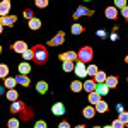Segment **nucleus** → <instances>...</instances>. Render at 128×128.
<instances>
[{
    "label": "nucleus",
    "instance_id": "nucleus-1",
    "mask_svg": "<svg viewBox=\"0 0 128 128\" xmlns=\"http://www.w3.org/2000/svg\"><path fill=\"white\" fill-rule=\"evenodd\" d=\"M10 113L12 114H17L19 120H24V121H28V120L32 118V111L28 108V104H24L22 101H14V102H10Z\"/></svg>",
    "mask_w": 128,
    "mask_h": 128
},
{
    "label": "nucleus",
    "instance_id": "nucleus-2",
    "mask_svg": "<svg viewBox=\"0 0 128 128\" xmlns=\"http://www.w3.org/2000/svg\"><path fill=\"white\" fill-rule=\"evenodd\" d=\"M32 51H34V62L38 65H43L48 62V51H46V46L44 44H36L32 46Z\"/></svg>",
    "mask_w": 128,
    "mask_h": 128
},
{
    "label": "nucleus",
    "instance_id": "nucleus-3",
    "mask_svg": "<svg viewBox=\"0 0 128 128\" xmlns=\"http://www.w3.org/2000/svg\"><path fill=\"white\" fill-rule=\"evenodd\" d=\"M77 53H79V60L84 62V63H90L92 58H94V50L90 48V46H82Z\"/></svg>",
    "mask_w": 128,
    "mask_h": 128
},
{
    "label": "nucleus",
    "instance_id": "nucleus-4",
    "mask_svg": "<svg viewBox=\"0 0 128 128\" xmlns=\"http://www.w3.org/2000/svg\"><path fill=\"white\" fill-rule=\"evenodd\" d=\"M74 72L77 74L79 79H86V77H87V65L79 60V62H75V70H74Z\"/></svg>",
    "mask_w": 128,
    "mask_h": 128
},
{
    "label": "nucleus",
    "instance_id": "nucleus-5",
    "mask_svg": "<svg viewBox=\"0 0 128 128\" xmlns=\"http://www.w3.org/2000/svg\"><path fill=\"white\" fill-rule=\"evenodd\" d=\"M63 41H65V32H63V31H58V32L55 34V38H51V40L48 41V44L50 46H60Z\"/></svg>",
    "mask_w": 128,
    "mask_h": 128
},
{
    "label": "nucleus",
    "instance_id": "nucleus-6",
    "mask_svg": "<svg viewBox=\"0 0 128 128\" xmlns=\"http://www.w3.org/2000/svg\"><path fill=\"white\" fill-rule=\"evenodd\" d=\"M62 62H65V60H68V62H77L79 60V53L77 51H67V53H62L58 56Z\"/></svg>",
    "mask_w": 128,
    "mask_h": 128
},
{
    "label": "nucleus",
    "instance_id": "nucleus-7",
    "mask_svg": "<svg viewBox=\"0 0 128 128\" xmlns=\"http://www.w3.org/2000/svg\"><path fill=\"white\" fill-rule=\"evenodd\" d=\"M26 50H29L26 41H16V43L12 44V51H16V53H20V55H22Z\"/></svg>",
    "mask_w": 128,
    "mask_h": 128
},
{
    "label": "nucleus",
    "instance_id": "nucleus-8",
    "mask_svg": "<svg viewBox=\"0 0 128 128\" xmlns=\"http://www.w3.org/2000/svg\"><path fill=\"white\" fill-rule=\"evenodd\" d=\"M104 16H106V19L114 20L116 17H118V9H116L114 5H111V7H106V10H104Z\"/></svg>",
    "mask_w": 128,
    "mask_h": 128
},
{
    "label": "nucleus",
    "instance_id": "nucleus-9",
    "mask_svg": "<svg viewBox=\"0 0 128 128\" xmlns=\"http://www.w3.org/2000/svg\"><path fill=\"white\" fill-rule=\"evenodd\" d=\"M92 14H94V10L87 9V7H79V9L74 12V19H79L82 16H92Z\"/></svg>",
    "mask_w": 128,
    "mask_h": 128
},
{
    "label": "nucleus",
    "instance_id": "nucleus-10",
    "mask_svg": "<svg viewBox=\"0 0 128 128\" xmlns=\"http://www.w3.org/2000/svg\"><path fill=\"white\" fill-rule=\"evenodd\" d=\"M96 89H98V82L94 79H87L84 82V90L86 92H96Z\"/></svg>",
    "mask_w": 128,
    "mask_h": 128
},
{
    "label": "nucleus",
    "instance_id": "nucleus-11",
    "mask_svg": "<svg viewBox=\"0 0 128 128\" xmlns=\"http://www.w3.org/2000/svg\"><path fill=\"white\" fill-rule=\"evenodd\" d=\"M51 113H53L55 116L65 114V106H63V102H55V104L51 106Z\"/></svg>",
    "mask_w": 128,
    "mask_h": 128
},
{
    "label": "nucleus",
    "instance_id": "nucleus-12",
    "mask_svg": "<svg viewBox=\"0 0 128 128\" xmlns=\"http://www.w3.org/2000/svg\"><path fill=\"white\" fill-rule=\"evenodd\" d=\"M16 22H17V17H16V16H10V14L0 17V24H2V26H14Z\"/></svg>",
    "mask_w": 128,
    "mask_h": 128
},
{
    "label": "nucleus",
    "instance_id": "nucleus-13",
    "mask_svg": "<svg viewBox=\"0 0 128 128\" xmlns=\"http://www.w3.org/2000/svg\"><path fill=\"white\" fill-rule=\"evenodd\" d=\"M96 113H98V111H96V108H94L92 104H90V106H86V108H84V111H82L84 118H87V120H92L94 116H96Z\"/></svg>",
    "mask_w": 128,
    "mask_h": 128
},
{
    "label": "nucleus",
    "instance_id": "nucleus-14",
    "mask_svg": "<svg viewBox=\"0 0 128 128\" xmlns=\"http://www.w3.org/2000/svg\"><path fill=\"white\" fill-rule=\"evenodd\" d=\"M9 12H10V0H2V4H0V17L9 16Z\"/></svg>",
    "mask_w": 128,
    "mask_h": 128
},
{
    "label": "nucleus",
    "instance_id": "nucleus-15",
    "mask_svg": "<svg viewBox=\"0 0 128 128\" xmlns=\"http://www.w3.org/2000/svg\"><path fill=\"white\" fill-rule=\"evenodd\" d=\"M5 96H7V99H9L10 102H14V101H19V92H17L16 89H7Z\"/></svg>",
    "mask_w": 128,
    "mask_h": 128
},
{
    "label": "nucleus",
    "instance_id": "nucleus-16",
    "mask_svg": "<svg viewBox=\"0 0 128 128\" xmlns=\"http://www.w3.org/2000/svg\"><path fill=\"white\" fill-rule=\"evenodd\" d=\"M17 84H20V86H24V87H29L31 86V80H29V77L28 75H24V74H19L17 77Z\"/></svg>",
    "mask_w": 128,
    "mask_h": 128
},
{
    "label": "nucleus",
    "instance_id": "nucleus-17",
    "mask_svg": "<svg viewBox=\"0 0 128 128\" xmlns=\"http://www.w3.org/2000/svg\"><path fill=\"white\" fill-rule=\"evenodd\" d=\"M101 94H98V92H89V96H87V99H89V102L92 104V106H96L99 101H101Z\"/></svg>",
    "mask_w": 128,
    "mask_h": 128
},
{
    "label": "nucleus",
    "instance_id": "nucleus-18",
    "mask_svg": "<svg viewBox=\"0 0 128 128\" xmlns=\"http://www.w3.org/2000/svg\"><path fill=\"white\" fill-rule=\"evenodd\" d=\"M36 92H40V94H46L48 92V82H44V80H41L36 84Z\"/></svg>",
    "mask_w": 128,
    "mask_h": 128
},
{
    "label": "nucleus",
    "instance_id": "nucleus-19",
    "mask_svg": "<svg viewBox=\"0 0 128 128\" xmlns=\"http://www.w3.org/2000/svg\"><path fill=\"white\" fill-rule=\"evenodd\" d=\"M94 108H96V111H98V113H108V109H109L108 108V102H106V101H102V99L99 101Z\"/></svg>",
    "mask_w": 128,
    "mask_h": 128
},
{
    "label": "nucleus",
    "instance_id": "nucleus-20",
    "mask_svg": "<svg viewBox=\"0 0 128 128\" xmlns=\"http://www.w3.org/2000/svg\"><path fill=\"white\" fill-rule=\"evenodd\" d=\"M106 86H108L109 89H114L118 86V77H116V75H109L108 79H106Z\"/></svg>",
    "mask_w": 128,
    "mask_h": 128
},
{
    "label": "nucleus",
    "instance_id": "nucleus-21",
    "mask_svg": "<svg viewBox=\"0 0 128 128\" xmlns=\"http://www.w3.org/2000/svg\"><path fill=\"white\" fill-rule=\"evenodd\" d=\"M16 84H17V79H16V77H7V79H4V86L7 89H14Z\"/></svg>",
    "mask_w": 128,
    "mask_h": 128
},
{
    "label": "nucleus",
    "instance_id": "nucleus-22",
    "mask_svg": "<svg viewBox=\"0 0 128 128\" xmlns=\"http://www.w3.org/2000/svg\"><path fill=\"white\" fill-rule=\"evenodd\" d=\"M70 89H72V92H80V90L84 89V84H82L80 80H74V82L70 84Z\"/></svg>",
    "mask_w": 128,
    "mask_h": 128
},
{
    "label": "nucleus",
    "instance_id": "nucleus-23",
    "mask_svg": "<svg viewBox=\"0 0 128 128\" xmlns=\"http://www.w3.org/2000/svg\"><path fill=\"white\" fill-rule=\"evenodd\" d=\"M31 72V65L28 63V62H22L19 65V74H24V75H28Z\"/></svg>",
    "mask_w": 128,
    "mask_h": 128
},
{
    "label": "nucleus",
    "instance_id": "nucleus-24",
    "mask_svg": "<svg viewBox=\"0 0 128 128\" xmlns=\"http://www.w3.org/2000/svg\"><path fill=\"white\" fill-rule=\"evenodd\" d=\"M96 92H98V94H101V96H106V94L109 92V87L106 86V82H104V84H98V89H96Z\"/></svg>",
    "mask_w": 128,
    "mask_h": 128
},
{
    "label": "nucleus",
    "instance_id": "nucleus-25",
    "mask_svg": "<svg viewBox=\"0 0 128 128\" xmlns=\"http://www.w3.org/2000/svg\"><path fill=\"white\" fill-rule=\"evenodd\" d=\"M62 67H63L65 72H74V70H75V62H68V60H65Z\"/></svg>",
    "mask_w": 128,
    "mask_h": 128
},
{
    "label": "nucleus",
    "instance_id": "nucleus-26",
    "mask_svg": "<svg viewBox=\"0 0 128 128\" xmlns=\"http://www.w3.org/2000/svg\"><path fill=\"white\" fill-rule=\"evenodd\" d=\"M84 31H86V28H84L82 24H72V34L77 36V34H82Z\"/></svg>",
    "mask_w": 128,
    "mask_h": 128
},
{
    "label": "nucleus",
    "instance_id": "nucleus-27",
    "mask_svg": "<svg viewBox=\"0 0 128 128\" xmlns=\"http://www.w3.org/2000/svg\"><path fill=\"white\" fill-rule=\"evenodd\" d=\"M106 79H108V75H106L104 72H101V70H99L98 74H96V77H94V80H96L98 84H104V82H106Z\"/></svg>",
    "mask_w": 128,
    "mask_h": 128
},
{
    "label": "nucleus",
    "instance_id": "nucleus-28",
    "mask_svg": "<svg viewBox=\"0 0 128 128\" xmlns=\"http://www.w3.org/2000/svg\"><path fill=\"white\" fill-rule=\"evenodd\" d=\"M40 28H41V20L38 19V17H34V19L29 20V29L36 31V29H40Z\"/></svg>",
    "mask_w": 128,
    "mask_h": 128
},
{
    "label": "nucleus",
    "instance_id": "nucleus-29",
    "mask_svg": "<svg viewBox=\"0 0 128 128\" xmlns=\"http://www.w3.org/2000/svg\"><path fill=\"white\" fill-rule=\"evenodd\" d=\"M7 126L9 128H19L20 126V120L19 118H10L7 121Z\"/></svg>",
    "mask_w": 128,
    "mask_h": 128
},
{
    "label": "nucleus",
    "instance_id": "nucleus-30",
    "mask_svg": "<svg viewBox=\"0 0 128 128\" xmlns=\"http://www.w3.org/2000/svg\"><path fill=\"white\" fill-rule=\"evenodd\" d=\"M22 58L26 60V62H29V60H34V51H32V48L26 50V51L22 53Z\"/></svg>",
    "mask_w": 128,
    "mask_h": 128
},
{
    "label": "nucleus",
    "instance_id": "nucleus-31",
    "mask_svg": "<svg viewBox=\"0 0 128 128\" xmlns=\"http://www.w3.org/2000/svg\"><path fill=\"white\" fill-rule=\"evenodd\" d=\"M98 72H99V68L96 67V65H87V75H89V77H92V79H94Z\"/></svg>",
    "mask_w": 128,
    "mask_h": 128
},
{
    "label": "nucleus",
    "instance_id": "nucleus-32",
    "mask_svg": "<svg viewBox=\"0 0 128 128\" xmlns=\"http://www.w3.org/2000/svg\"><path fill=\"white\" fill-rule=\"evenodd\" d=\"M0 77H2V79H7V77H9V67H7L5 63L0 65Z\"/></svg>",
    "mask_w": 128,
    "mask_h": 128
},
{
    "label": "nucleus",
    "instance_id": "nucleus-33",
    "mask_svg": "<svg viewBox=\"0 0 128 128\" xmlns=\"http://www.w3.org/2000/svg\"><path fill=\"white\" fill-rule=\"evenodd\" d=\"M114 7H116V9H125V7H126V0H114Z\"/></svg>",
    "mask_w": 128,
    "mask_h": 128
},
{
    "label": "nucleus",
    "instance_id": "nucleus-34",
    "mask_svg": "<svg viewBox=\"0 0 128 128\" xmlns=\"http://www.w3.org/2000/svg\"><path fill=\"white\" fill-rule=\"evenodd\" d=\"M34 4H36L40 9H46V7H48V0H34Z\"/></svg>",
    "mask_w": 128,
    "mask_h": 128
},
{
    "label": "nucleus",
    "instance_id": "nucleus-35",
    "mask_svg": "<svg viewBox=\"0 0 128 128\" xmlns=\"http://www.w3.org/2000/svg\"><path fill=\"white\" fill-rule=\"evenodd\" d=\"M111 126L113 128H125V123H123L121 120H114V121L111 123Z\"/></svg>",
    "mask_w": 128,
    "mask_h": 128
},
{
    "label": "nucleus",
    "instance_id": "nucleus-36",
    "mask_svg": "<svg viewBox=\"0 0 128 128\" xmlns=\"http://www.w3.org/2000/svg\"><path fill=\"white\" fill-rule=\"evenodd\" d=\"M118 120H121V121H123L125 125H128V113H126V111H123V113H120Z\"/></svg>",
    "mask_w": 128,
    "mask_h": 128
},
{
    "label": "nucleus",
    "instance_id": "nucleus-37",
    "mask_svg": "<svg viewBox=\"0 0 128 128\" xmlns=\"http://www.w3.org/2000/svg\"><path fill=\"white\" fill-rule=\"evenodd\" d=\"M24 17L28 20H31V19H34V14H32V10H29V9H26L24 10Z\"/></svg>",
    "mask_w": 128,
    "mask_h": 128
},
{
    "label": "nucleus",
    "instance_id": "nucleus-38",
    "mask_svg": "<svg viewBox=\"0 0 128 128\" xmlns=\"http://www.w3.org/2000/svg\"><path fill=\"white\" fill-rule=\"evenodd\" d=\"M34 128H48V126H46V121H43V120H40V121H36V125H34Z\"/></svg>",
    "mask_w": 128,
    "mask_h": 128
},
{
    "label": "nucleus",
    "instance_id": "nucleus-39",
    "mask_svg": "<svg viewBox=\"0 0 128 128\" xmlns=\"http://www.w3.org/2000/svg\"><path fill=\"white\" fill-rule=\"evenodd\" d=\"M121 16H123V17L128 20V5L125 7V9H121Z\"/></svg>",
    "mask_w": 128,
    "mask_h": 128
},
{
    "label": "nucleus",
    "instance_id": "nucleus-40",
    "mask_svg": "<svg viewBox=\"0 0 128 128\" xmlns=\"http://www.w3.org/2000/svg\"><path fill=\"white\" fill-rule=\"evenodd\" d=\"M96 34H98L99 38H106V31H102V29H98V32H96Z\"/></svg>",
    "mask_w": 128,
    "mask_h": 128
},
{
    "label": "nucleus",
    "instance_id": "nucleus-41",
    "mask_svg": "<svg viewBox=\"0 0 128 128\" xmlns=\"http://www.w3.org/2000/svg\"><path fill=\"white\" fill-rule=\"evenodd\" d=\"M58 128H70V125H68V121H62L58 125Z\"/></svg>",
    "mask_w": 128,
    "mask_h": 128
},
{
    "label": "nucleus",
    "instance_id": "nucleus-42",
    "mask_svg": "<svg viewBox=\"0 0 128 128\" xmlns=\"http://www.w3.org/2000/svg\"><path fill=\"white\" fill-rule=\"evenodd\" d=\"M116 111H118V114H120V113H123V111H125L123 104H118V106H116Z\"/></svg>",
    "mask_w": 128,
    "mask_h": 128
},
{
    "label": "nucleus",
    "instance_id": "nucleus-43",
    "mask_svg": "<svg viewBox=\"0 0 128 128\" xmlns=\"http://www.w3.org/2000/svg\"><path fill=\"white\" fill-rule=\"evenodd\" d=\"M116 38H118V36H116V32H113V34H111V41H116Z\"/></svg>",
    "mask_w": 128,
    "mask_h": 128
},
{
    "label": "nucleus",
    "instance_id": "nucleus-44",
    "mask_svg": "<svg viewBox=\"0 0 128 128\" xmlns=\"http://www.w3.org/2000/svg\"><path fill=\"white\" fill-rule=\"evenodd\" d=\"M75 128H86V125H77Z\"/></svg>",
    "mask_w": 128,
    "mask_h": 128
},
{
    "label": "nucleus",
    "instance_id": "nucleus-45",
    "mask_svg": "<svg viewBox=\"0 0 128 128\" xmlns=\"http://www.w3.org/2000/svg\"><path fill=\"white\" fill-rule=\"evenodd\" d=\"M102 128H113V126H111V125H106V126H102Z\"/></svg>",
    "mask_w": 128,
    "mask_h": 128
},
{
    "label": "nucleus",
    "instance_id": "nucleus-46",
    "mask_svg": "<svg viewBox=\"0 0 128 128\" xmlns=\"http://www.w3.org/2000/svg\"><path fill=\"white\" fill-rule=\"evenodd\" d=\"M125 62H126V63H128V56H125Z\"/></svg>",
    "mask_w": 128,
    "mask_h": 128
},
{
    "label": "nucleus",
    "instance_id": "nucleus-47",
    "mask_svg": "<svg viewBox=\"0 0 128 128\" xmlns=\"http://www.w3.org/2000/svg\"><path fill=\"white\" fill-rule=\"evenodd\" d=\"M92 128H102V126H92Z\"/></svg>",
    "mask_w": 128,
    "mask_h": 128
},
{
    "label": "nucleus",
    "instance_id": "nucleus-48",
    "mask_svg": "<svg viewBox=\"0 0 128 128\" xmlns=\"http://www.w3.org/2000/svg\"><path fill=\"white\" fill-rule=\"evenodd\" d=\"M7 128H9V126H7Z\"/></svg>",
    "mask_w": 128,
    "mask_h": 128
},
{
    "label": "nucleus",
    "instance_id": "nucleus-49",
    "mask_svg": "<svg viewBox=\"0 0 128 128\" xmlns=\"http://www.w3.org/2000/svg\"><path fill=\"white\" fill-rule=\"evenodd\" d=\"M126 80H128V79H126Z\"/></svg>",
    "mask_w": 128,
    "mask_h": 128
}]
</instances>
